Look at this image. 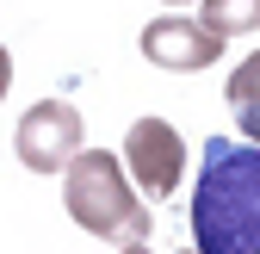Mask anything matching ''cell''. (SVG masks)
Masks as SVG:
<instances>
[{
    "label": "cell",
    "mask_w": 260,
    "mask_h": 254,
    "mask_svg": "<svg viewBox=\"0 0 260 254\" xmlns=\"http://www.w3.org/2000/svg\"><path fill=\"white\" fill-rule=\"evenodd\" d=\"M192 248L260 254V143H205V168L192 186Z\"/></svg>",
    "instance_id": "cell-1"
},
{
    "label": "cell",
    "mask_w": 260,
    "mask_h": 254,
    "mask_svg": "<svg viewBox=\"0 0 260 254\" xmlns=\"http://www.w3.org/2000/svg\"><path fill=\"white\" fill-rule=\"evenodd\" d=\"M62 205L87 236H106V242H149V230H155L149 199L137 193L130 168L106 149L75 155V168L62 174Z\"/></svg>",
    "instance_id": "cell-2"
},
{
    "label": "cell",
    "mask_w": 260,
    "mask_h": 254,
    "mask_svg": "<svg viewBox=\"0 0 260 254\" xmlns=\"http://www.w3.org/2000/svg\"><path fill=\"white\" fill-rule=\"evenodd\" d=\"M13 143H19V162H25L31 174H69L75 155L87 149V143H81V112H75L69 100H38V106L19 118Z\"/></svg>",
    "instance_id": "cell-3"
},
{
    "label": "cell",
    "mask_w": 260,
    "mask_h": 254,
    "mask_svg": "<svg viewBox=\"0 0 260 254\" xmlns=\"http://www.w3.org/2000/svg\"><path fill=\"white\" fill-rule=\"evenodd\" d=\"M124 168L143 199H174V186L186 174V137L168 118H137L124 131Z\"/></svg>",
    "instance_id": "cell-4"
},
{
    "label": "cell",
    "mask_w": 260,
    "mask_h": 254,
    "mask_svg": "<svg viewBox=\"0 0 260 254\" xmlns=\"http://www.w3.org/2000/svg\"><path fill=\"white\" fill-rule=\"evenodd\" d=\"M137 44H143V62L186 75V69H211V62L223 56V44H230V38H217L205 19H149Z\"/></svg>",
    "instance_id": "cell-5"
},
{
    "label": "cell",
    "mask_w": 260,
    "mask_h": 254,
    "mask_svg": "<svg viewBox=\"0 0 260 254\" xmlns=\"http://www.w3.org/2000/svg\"><path fill=\"white\" fill-rule=\"evenodd\" d=\"M223 100H230V112L242 118L248 143H260V50H254V56H242V69L223 81Z\"/></svg>",
    "instance_id": "cell-6"
},
{
    "label": "cell",
    "mask_w": 260,
    "mask_h": 254,
    "mask_svg": "<svg viewBox=\"0 0 260 254\" xmlns=\"http://www.w3.org/2000/svg\"><path fill=\"white\" fill-rule=\"evenodd\" d=\"M217 38H236V31H260V0H205L199 13Z\"/></svg>",
    "instance_id": "cell-7"
},
{
    "label": "cell",
    "mask_w": 260,
    "mask_h": 254,
    "mask_svg": "<svg viewBox=\"0 0 260 254\" xmlns=\"http://www.w3.org/2000/svg\"><path fill=\"white\" fill-rule=\"evenodd\" d=\"M118 254H149V242H124V248H118Z\"/></svg>",
    "instance_id": "cell-8"
},
{
    "label": "cell",
    "mask_w": 260,
    "mask_h": 254,
    "mask_svg": "<svg viewBox=\"0 0 260 254\" xmlns=\"http://www.w3.org/2000/svg\"><path fill=\"white\" fill-rule=\"evenodd\" d=\"M180 254H199V248H180Z\"/></svg>",
    "instance_id": "cell-9"
},
{
    "label": "cell",
    "mask_w": 260,
    "mask_h": 254,
    "mask_svg": "<svg viewBox=\"0 0 260 254\" xmlns=\"http://www.w3.org/2000/svg\"><path fill=\"white\" fill-rule=\"evenodd\" d=\"M174 7H180V0H174Z\"/></svg>",
    "instance_id": "cell-10"
}]
</instances>
